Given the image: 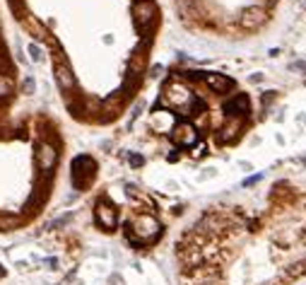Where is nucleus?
Here are the masks:
<instances>
[{"instance_id": "1", "label": "nucleus", "mask_w": 306, "mask_h": 285, "mask_svg": "<svg viewBox=\"0 0 306 285\" xmlns=\"http://www.w3.org/2000/svg\"><path fill=\"white\" fill-rule=\"evenodd\" d=\"M51 63L73 121L109 126L137 97L162 25L157 0H3Z\"/></svg>"}, {"instance_id": "2", "label": "nucleus", "mask_w": 306, "mask_h": 285, "mask_svg": "<svg viewBox=\"0 0 306 285\" xmlns=\"http://www.w3.org/2000/svg\"><path fill=\"white\" fill-rule=\"evenodd\" d=\"M63 152V128L49 112L0 114V232H17L46 210Z\"/></svg>"}, {"instance_id": "3", "label": "nucleus", "mask_w": 306, "mask_h": 285, "mask_svg": "<svg viewBox=\"0 0 306 285\" xmlns=\"http://www.w3.org/2000/svg\"><path fill=\"white\" fill-rule=\"evenodd\" d=\"M19 97V68L15 61V53L10 46L8 29L3 22V12H0V114H8L15 109Z\"/></svg>"}, {"instance_id": "4", "label": "nucleus", "mask_w": 306, "mask_h": 285, "mask_svg": "<svg viewBox=\"0 0 306 285\" xmlns=\"http://www.w3.org/2000/svg\"><path fill=\"white\" fill-rule=\"evenodd\" d=\"M162 232V225L154 215H140L133 220V239L137 242H152Z\"/></svg>"}, {"instance_id": "5", "label": "nucleus", "mask_w": 306, "mask_h": 285, "mask_svg": "<svg viewBox=\"0 0 306 285\" xmlns=\"http://www.w3.org/2000/svg\"><path fill=\"white\" fill-rule=\"evenodd\" d=\"M241 128H244V116H227V121L220 126L217 130V140H220L222 145H229L234 140L241 136Z\"/></svg>"}, {"instance_id": "6", "label": "nucleus", "mask_w": 306, "mask_h": 285, "mask_svg": "<svg viewBox=\"0 0 306 285\" xmlns=\"http://www.w3.org/2000/svg\"><path fill=\"white\" fill-rule=\"evenodd\" d=\"M265 19H268V15H265L263 10L251 5V8L241 10V15H239V27H241V29H255V27L263 25Z\"/></svg>"}, {"instance_id": "7", "label": "nucleus", "mask_w": 306, "mask_h": 285, "mask_svg": "<svg viewBox=\"0 0 306 285\" xmlns=\"http://www.w3.org/2000/svg\"><path fill=\"white\" fill-rule=\"evenodd\" d=\"M200 78H203V82L213 92H220V95H224V92H229L231 87H234V80L227 78V75H222V73H200Z\"/></svg>"}, {"instance_id": "8", "label": "nucleus", "mask_w": 306, "mask_h": 285, "mask_svg": "<svg viewBox=\"0 0 306 285\" xmlns=\"http://www.w3.org/2000/svg\"><path fill=\"white\" fill-rule=\"evenodd\" d=\"M224 112H227V116H237V114L239 116H246L251 112V102H248L246 95H237L224 104Z\"/></svg>"}, {"instance_id": "9", "label": "nucleus", "mask_w": 306, "mask_h": 285, "mask_svg": "<svg viewBox=\"0 0 306 285\" xmlns=\"http://www.w3.org/2000/svg\"><path fill=\"white\" fill-rule=\"evenodd\" d=\"M97 220H99V225H102V227H106V230H113V227H116V220H119V215H116V208L99 201V206H97Z\"/></svg>"}, {"instance_id": "10", "label": "nucleus", "mask_w": 306, "mask_h": 285, "mask_svg": "<svg viewBox=\"0 0 306 285\" xmlns=\"http://www.w3.org/2000/svg\"><path fill=\"white\" fill-rule=\"evenodd\" d=\"M294 68H299V70H306V61H297V63H294Z\"/></svg>"}]
</instances>
